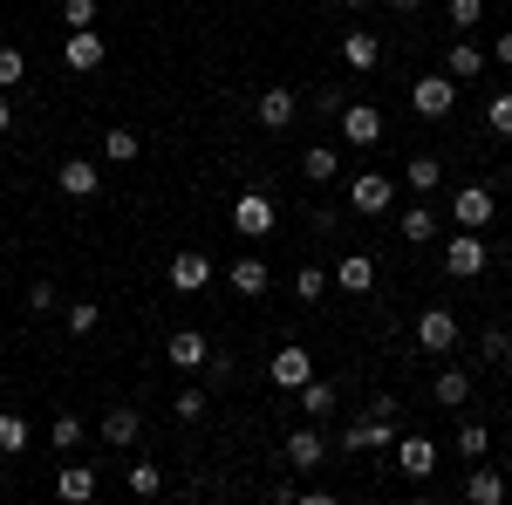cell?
Segmentation results:
<instances>
[{
    "label": "cell",
    "instance_id": "cell-33",
    "mask_svg": "<svg viewBox=\"0 0 512 505\" xmlns=\"http://www.w3.org/2000/svg\"><path fill=\"white\" fill-rule=\"evenodd\" d=\"M444 21L465 35V28H478V21H485V0H444Z\"/></svg>",
    "mask_w": 512,
    "mask_h": 505
},
{
    "label": "cell",
    "instance_id": "cell-32",
    "mask_svg": "<svg viewBox=\"0 0 512 505\" xmlns=\"http://www.w3.org/2000/svg\"><path fill=\"white\" fill-rule=\"evenodd\" d=\"M403 239H417V246L437 239V212H431V205H410V212H403Z\"/></svg>",
    "mask_w": 512,
    "mask_h": 505
},
{
    "label": "cell",
    "instance_id": "cell-35",
    "mask_svg": "<svg viewBox=\"0 0 512 505\" xmlns=\"http://www.w3.org/2000/svg\"><path fill=\"white\" fill-rule=\"evenodd\" d=\"M485 130L512 144V89H506V96H492V110H485Z\"/></svg>",
    "mask_w": 512,
    "mask_h": 505
},
{
    "label": "cell",
    "instance_id": "cell-20",
    "mask_svg": "<svg viewBox=\"0 0 512 505\" xmlns=\"http://www.w3.org/2000/svg\"><path fill=\"white\" fill-rule=\"evenodd\" d=\"M308 376H315V355L308 349H280L274 355V389H301Z\"/></svg>",
    "mask_w": 512,
    "mask_h": 505
},
{
    "label": "cell",
    "instance_id": "cell-24",
    "mask_svg": "<svg viewBox=\"0 0 512 505\" xmlns=\"http://www.w3.org/2000/svg\"><path fill=\"white\" fill-rule=\"evenodd\" d=\"M431 396H437V410H458V403L472 396V376H465V369H437Z\"/></svg>",
    "mask_w": 512,
    "mask_h": 505
},
{
    "label": "cell",
    "instance_id": "cell-22",
    "mask_svg": "<svg viewBox=\"0 0 512 505\" xmlns=\"http://www.w3.org/2000/svg\"><path fill=\"white\" fill-rule=\"evenodd\" d=\"M335 287H342V294H369V287H376V260H369V253H349V260L335 267Z\"/></svg>",
    "mask_w": 512,
    "mask_h": 505
},
{
    "label": "cell",
    "instance_id": "cell-14",
    "mask_svg": "<svg viewBox=\"0 0 512 505\" xmlns=\"http://www.w3.org/2000/svg\"><path fill=\"white\" fill-rule=\"evenodd\" d=\"M390 451H396V471H403V478H431L437 471V444L431 437H396Z\"/></svg>",
    "mask_w": 512,
    "mask_h": 505
},
{
    "label": "cell",
    "instance_id": "cell-6",
    "mask_svg": "<svg viewBox=\"0 0 512 505\" xmlns=\"http://www.w3.org/2000/svg\"><path fill=\"white\" fill-rule=\"evenodd\" d=\"M492 212H499V198H492V185H465V192L451 198V219H458L465 233H485V226H492Z\"/></svg>",
    "mask_w": 512,
    "mask_h": 505
},
{
    "label": "cell",
    "instance_id": "cell-21",
    "mask_svg": "<svg viewBox=\"0 0 512 505\" xmlns=\"http://www.w3.org/2000/svg\"><path fill=\"white\" fill-rule=\"evenodd\" d=\"M226 287H233V294H267L274 273H267V260H233V267H226Z\"/></svg>",
    "mask_w": 512,
    "mask_h": 505
},
{
    "label": "cell",
    "instance_id": "cell-40",
    "mask_svg": "<svg viewBox=\"0 0 512 505\" xmlns=\"http://www.w3.org/2000/svg\"><path fill=\"white\" fill-rule=\"evenodd\" d=\"M458 451H465V458H485V451H492V430H485V424H465V430H458Z\"/></svg>",
    "mask_w": 512,
    "mask_h": 505
},
{
    "label": "cell",
    "instance_id": "cell-7",
    "mask_svg": "<svg viewBox=\"0 0 512 505\" xmlns=\"http://www.w3.org/2000/svg\"><path fill=\"white\" fill-rule=\"evenodd\" d=\"M390 444H396V417H369V410H362V417L342 430V451H390Z\"/></svg>",
    "mask_w": 512,
    "mask_h": 505
},
{
    "label": "cell",
    "instance_id": "cell-46",
    "mask_svg": "<svg viewBox=\"0 0 512 505\" xmlns=\"http://www.w3.org/2000/svg\"><path fill=\"white\" fill-rule=\"evenodd\" d=\"M492 62H499V69H512V28L499 41H492Z\"/></svg>",
    "mask_w": 512,
    "mask_h": 505
},
{
    "label": "cell",
    "instance_id": "cell-17",
    "mask_svg": "<svg viewBox=\"0 0 512 505\" xmlns=\"http://www.w3.org/2000/svg\"><path fill=\"white\" fill-rule=\"evenodd\" d=\"M96 430H103V444H110V451H130V444H137V430H144V417H137L130 403H110Z\"/></svg>",
    "mask_w": 512,
    "mask_h": 505
},
{
    "label": "cell",
    "instance_id": "cell-38",
    "mask_svg": "<svg viewBox=\"0 0 512 505\" xmlns=\"http://www.w3.org/2000/svg\"><path fill=\"white\" fill-rule=\"evenodd\" d=\"M62 28H96V0H62Z\"/></svg>",
    "mask_w": 512,
    "mask_h": 505
},
{
    "label": "cell",
    "instance_id": "cell-15",
    "mask_svg": "<svg viewBox=\"0 0 512 505\" xmlns=\"http://www.w3.org/2000/svg\"><path fill=\"white\" fill-rule=\"evenodd\" d=\"M253 110H260V123H267V130H287V123L301 117V96H294L287 82H274V89H260V103H253Z\"/></svg>",
    "mask_w": 512,
    "mask_h": 505
},
{
    "label": "cell",
    "instance_id": "cell-3",
    "mask_svg": "<svg viewBox=\"0 0 512 505\" xmlns=\"http://www.w3.org/2000/svg\"><path fill=\"white\" fill-rule=\"evenodd\" d=\"M396 205V185L383 178V171H355L349 178V212H362V219H383Z\"/></svg>",
    "mask_w": 512,
    "mask_h": 505
},
{
    "label": "cell",
    "instance_id": "cell-5",
    "mask_svg": "<svg viewBox=\"0 0 512 505\" xmlns=\"http://www.w3.org/2000/svg\"><path fill=\"white\" fill-rule=\"evenodd\" d=\"M485 260H492V246L478 233H465V226H458V239H444V273L472 280V273H485Z\"/></svg>",
    "mask_w": 512,
    "mask_h": 505
},
{
    "label": "cell",
    "instance_id": "cell-42",
    "mask_svg": "<svg viewBox=\"0 0 512 505\" xmlns=\"http://www.w3.org/2000/svg\"><path fill=\"white\" fill-rule=\"evenodd\" d=\"M335 226H342L335 205H315V212H308V233H315V239H335Z\"/></svg>",
    "mask_w": 512,
    "mask_h": 505
},
{
    "label": "cell",
    "instance_id": "cell-29",
    "mask_svg": "<svg viewBox=\"0 0 512 505\" xmlns=\"http://www.w3.org/2000/svg\"><path fill=\"white\" fill-rule=\"evenodd\" d=\"M130 492H137V499H158V492H164V465L137 458V465H130Z\"/></svg>",
    "mask_w": 512,
    "mask_h": 505
},
{
    "label": "cell",
    "instance_id": "cell-48",
    "mask_svg": "<svg viewBox=\"0 0 512 505\" xmlns=\"http://www.w3.org/2000/svg\"><path fill=\"white\" fill-rule=\"evenodd\" d=\"M383 7H396V14H417V7H424V0H383Z\"/></svg>",
    "mask_w": 512,
    "mask_h": 505
},
{
    "label": "cell",
    "instance_id": "cell-13",
    "mask_svg": "<svg viewBox=\"0 0 512 505\" xmlns=\"http://www.w3.org/2000/svg\"><path fill=\"white\" fill-rule=\"evenodd\" d=\"M342 62H349L355 76L383 69V35H376V28H349V35H342Z\"/></svg>",
    "mask_w": 512,
    "mask_h": 505
},
{
    "label": "cell",
    "instance_id": "cell-23",
    "mask_svg": "<svg viewBox=\"0 0 512 505\" xmlns=\"http://www.w3.org/2000/svg\"><path fill=\"white\" fill-rule=\"evenodd\" d=\"M465 499H472V505H499V499H506V478H499L492 465H472V478H465Z\"/></svg>",
    "mask_w": 512,
    "mask_h": 505
},
{
    "label": "cell",
    "instance_id": "cell-8",
    "mask_svg": "<svg viewBox=\"0 0 512 505\" xmlns=\"http://www.w3.org/2000/svg\"><path fill=\"white\" fill-rule=\"evenodd\" d=\"M280 458H287L294 471H315V465H328V437H321L315 424L287 430V444H280Z\"/></svg>",
    "mask_w": 512,
    "mask_h": 505
},
{
    "label": "cell",
    "instance_id": "cell-31",
    "mask_svg": "<svg viewBox=\"0 0 512 505\" xmlns=\"http://www.w3.org/2000/svg\"><path fill=\"white\" fill-rule=\"evenodd\" d=\"M205 410H212V396H205V389H178V396H171V417H178V424H198Z\"/></svg>",
    "mask_w": 512,
    "mask_h": 505
},
{
    "label": "cell",
    "instance_id": "cell-41",
    "mask_svg": "<svg viewBox=\"0 0 512 505\" xmlns=\"http://www.w3.org/2000/svg\"><path fill=\"white\" fill-rule=\"evenodd\" d=\"M96 321H103V308H96V301H69V335H89Z\"/></svg>",
    "mask_w": 512,
    "mask_h": 505
},
{
    "label": "cell",
    "instance_id": "cell-34",
    "mask_svg": "<svg viewBox=\"0 0 512 505\" xmlns=\"http://www.w3.org/2000/svg\"><path fill=\"white\" fill-rule=\"evenodd\" d=\"M48 444H55V451H76V444H82V417H69V410H62V417L48 424Z\"/></svg>",
    "mask_w": 512,
    "mask_h": 505
},
{
    "label": "cell",
    "instance_id": "cell-45",
    "mask_svg": "<svg viewBox=\"0 0 512 505\" xmlns=\"http://www.w3.org/2000/svg\"><path fill=\"white\" fill-rule=\"evenodd\" d=\"M315 103H321V117H342V103H349V96H342V89H335V82H328V89H321Z\"/></svg>",
    "mask_w": 512,
    "mask_h": 505
},
{
    "label": "cell",
    "instance_id": "cell-26",
    "mask_svg": "<svg viewBox=\"0 0 512 505\" xmlns=\"http://www.w3.org/2000/svg\"><path fill=\"white\" fill-rule=\"evenodd\" d=\"M294 396H301V417H308V424H321V417L335 410V383H315V376L294 389Z\"/></svg>",
    "mask_w": 512,
    "mask_h": 505
},
{
    "label": "cell",
    "instance_id": "cell-49",
    "mask_svg": "<svg viewBox=\"0 0 512 505\" xmlns=\"http://www.w3.org/2000/svg\"><path fill=\"white\" fill-rule=\"evenodd\" d=\"M342 7H349V14H369V0H342Z\"/></svg>",
    "mask_w": 512,
    "mask_h": 505
},
{
    "label": "cell",
    "instance_id": "cell-39",
    "mask_svg": "<svg viewBox=\"0 0 512 505\" xmlns=\"http://www.w3.org/2000/svg\"><path fill=\"white\" fill-rule=\"evenodd\" d=\"M294 294H301V301H321V294H328V273H321V267H301V273H294Z\"/></svg>",
    "mask_w": 512,
    "mask_h": 505
},
{
    "label": "cell",
    "instance_id": "cell-50",
    "mask_svg": "<svg viewBox=\"0 0 512 505\" xmlns=\"http://www.w3.org/2000/svg\"><path fill=\"white\" fill-rule=\"evenodd\" d=\"M0 355H7V335H0Z\"/></svg>",
    "mask_w": 512,
    "mask_h": 505
},
{
    "label": "cell",
    "instance_id": "cell-2",
    "mask_svg": "<svg viewBox=\"0 0 512 505\" xmlns=\"http://www.w3.org/2000/svg\"><path fill=\"white\" fill-rule=\"evenodd\" d=\"M410 110L431 117V123H444L451 110H458V82H451V76H417V82H410Z\"/></svg>",
    "mask_w": 512,
    "mask_h": 505
},
{
    "label": "cell",
    "instance_id": "cell-4",
    "mask_svg": "<svg viewBox=\"0 0 512 505\" xmlns=\"http://www.w3.org/2000/svg\"><path fill=\"white\" fill-rule=\"evenodd\" d=\"M233 233L239 239H267L274 233V198L267 192H239L233 198Z\"/></svg>",
    "mask_w": 512,
    "mask_h": 505
},
{
    "label": "cell",
    "instance_id": "cell-1",
    "mask_svg": "<svg viewBox=\"0 0 512 505\" xmlns=\"http://www.w3.org/2000/svg\"><path fill=\"white\" fill-rule=\"evenodd\" d=\"M335 123H342V144H355V151H376L383 130H390L376 103H342V117H335Z\"/></svg>",
    "mask_w": 512,
    "mask_h": 505
},
{
    "label": "cell",
    "instance_id": "cell-11",
    "mask_svg": "<svg viewBox=\"0 0 512 505\" xmlns=\"http://www.w3.org/2000/svg\"><path fill=\"white\" fill-rule=\"evenodd\" d=\"M417 349H431V355L458 349V321H451V308H424L417 314Z\"/></svg>",
    "mask_w": 512,
    "mask_h": 505
},
{
    "label": "cell",
    "instance_id": "cell-9",
    "mask_svg": "<svg viewBox=\"0 0 512 505\" xmlns=\"http://www.w3.org/2000/svg\"><path fill=\"white\" fill-rule=\"evenodd\" d=\"M55 192L62 198H96L103 192V171H96L89 157H62V164H55Z\"/></svg>",
    "mask_w": 512,
    "mask_h": 505
},
{
    "label": "cell",
    "instance_id": "cell-36",
    "mask_svg": "<svg viewBox=\"0 0 512 505\" xmlns=\"http://www.w3.org/2000/svg\"><path fill=\"white\" fill-rule=\"evenodd\" d=\"M478 355H485V362H512V328H485Z\"/></svg>",
    "mask_w": 512,
    "mask_h": 505
},
{
    "label": "cell",
    "instance_id": "cell-28",
    "mask_svg": "<svg viewBox=\"0 0 512 505\" xmlns=\"http://www.w3.org/2000/svg\"><path fill=\"white\" fill-rule=\"evenodd\" d=\"M478 69H485V48H472V41H458V48H451V55H444V76H451V82L478 76Z\"/></svg>",
    "mask_w": 512,
    "mask_h": 505
},
{
    "label": "cell",
    "instance_id": "cell-37",
    "mask_svg": "<svg viewBox=\"0 0 512 505\" xmlns=\"http://www.w3.org/2000/svg\"><path fill=\"white\" fill-rule=\"evenodd\" d=\"M21 76H28V55H21V48L7 41V48H0V89H14Z\"/></svg>",
    "mask_w": 512,
    "mask_h": 505
},
{
    "label": "cell",
    "instance_id": "cell-43",
    "mask_svg": "<svg viewBox=\"0 0 512 505\" xmlns=\"http://www.w3.org/2000/svg\"><path fill=\"white\" fill-rule=\"evenodd\" d=\"M55 301H62V294H55V280H35V287H28V314H48Z\"/></svg>",
    "mask_w": 512,
    "mask_h": 505
},
{
    "label": "cell",
    "instance_id": "cell-25",
    "mask_svg": "<svg viewBox=\"0 0 512 505\" xmlns=\"http://www.w3.org/2000/svg\"><path fill=\"white\" fill-rule=\"evenodd\" d=\"M403 185H410V192H424V198H431L437 185H444V171H437V157H431V151H417L410 164H403Z\"/></svg>",
    "mask_w": 512,
    "mask_h": 505
},
{
    "label": "cell",
    "instance_id": "cell-16",
    "mask_svg": "<svg viewBox=\"0 0 512 505\" xmlns=\"http://www.w3.org/2000/svg\"><path fill=\"white\" fill-rule=\"evenodd\" d=\"M205 355H212V342H205L198 328H178V335H164V362H171V369H205Z\"/></svg>",
    "mask_w": 512,
    "mask_h": 505
},
{
    "label": "cell",
    "instance_id": "cell-47",
    "mask_svg": "<svg viewBox=\"0 0 512 505\" xmlns=\"http://www.w3.org/2000/svg\"><path fill=\"white\" fill-rule=\"evenodd\" d=\"M14 130V110H7V89H0V137Z\"/></svg>",
    "mask_w": 512,
    "mask_h": 505
},
{
    "label": "cell",
    "instance_id": "cell-27",
    "mask_svg": "<svg viewBox=\"0 0 512 505\" xmlns=\"http://www.w3.org/2000/svg\"><path fill=\"white\" fill-rule=\"evenodd\" d=\"M21 451H28V417L0 410V458H21Z\"/></svg>",
    "mask_w": 512,
    "mask_h": 505
},
{
    "label": "cell",
    "instance_id": "cell-30",
    "mask_svg": "<svg viewBox=\"0 0 512 505\" xmlns=\"http://www.w3.org/2000/svg\"><path fill=\"white\" fill-rule=\"evenodd\" d=\"M103 151H110V164H137V157H144V137H137V130H110Z\"/></svg>",
    "mask_w": 512,
    "mask_h": 505
},
{
    "label": "cell",
    "instance_id": "cell-10",
    "mask_svg": "<svg viewBox=\"0 0 512 505\" xmlns=\"http://www.w3.org/2000/svg\"><path fill=\"white\" fill-rule=\"evenodd\" d=\"M171 294H198V287H212V260L198 253V246H185V253H171Z\"/></svg>",
    "mask_w": 512,
    "mask_h": 505
},
{
    "label": "cell",
    "instance_id": "cell-19",
    "mask_svg": "<svg viewBox=\"0 0 512 505\" xmlns=\"http://www.w3.org/2000/svg\"><path fill=\"white\" fill-rule=\"evenodd\" d=\"M55 499L89 505V499H96V471H89V465H62V471H55Z\"/></svg>",
    "mask_w": 512,
    "mask_h": 505
},
{
    "label": "cell",
    "instance_id": "cell-12",
    "mask_svg": "<svg viewBox=\"0 0 512 505\" xmlns=\"http://www.w3.org/2000/svg\"><path fill=\"white\" fill-rule=\"evenodd\" d=\"M110 62V48H103V35L96 28H76L69 35V48H62V69H76V76H89V69H103Z\"/></svg>",
    "mask_w": 512,
    "mask_h": 505
},
{
    "label": "cell",
    "instance_id": "cell-18",
    "mask_svg": "<svg viewBox=\"0 0 512 505\" xmlns=\"http://www.w3.org/2000/svg\"><path fill=\"white\" fill-rule=\"evenodd\" d=\"M301 178H308V185H335V178H342V151H335V144L301 151Z\"/></svg>",
    "mask_w": 512,
    "mask_h": 505
},
{
    "label": "cell",
    "instance_id": "cell-44",
    "mask_svg": "<svg viewBox=\"0 0 512 505\" xmlns=\"http://www.w3.org/2000/svg\"><path fill=\"white\" fill-rule=\"evenodd\" d=\"M205 376H212V383H226V376H233V355L212 349V355H205Z\"/></svg>",
    "mask_w": 512,
    "mask_h": 505
}]
</instances>
